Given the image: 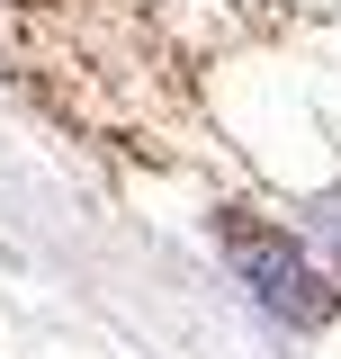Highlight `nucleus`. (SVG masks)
<instances>
[{"instance_id": "obj_1", "label": "nucleus", "mask_w": 341, "mask_h": 359, "mask_svg": "<svg viewBox=\"0 0 341 359\" xmlns=\"http://www.w3.org/2000/svg\"><path fill=\"white\" fill-rule=\"evenodd\" d=\"M225 261L252 278V297L279 314V323H323V314H333V287L314 278V261H305V252L279 233V224L234 216V224H225Z\"/></svg>"}]
</instances>
